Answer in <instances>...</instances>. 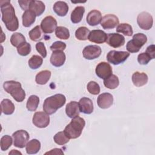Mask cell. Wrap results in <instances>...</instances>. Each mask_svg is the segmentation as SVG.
I'll return each instance as SVG.
<instances>
[{
  "label": "cell",
  "instance_id": "cell-1",
  "mask_svg": "<svg viewBox=\"0 0 155 155\" xmlns=\"http://www.w3.org/2000/svg\"><path fill=\"white\" fill-rule=\"evenodd\" d=\"M2 21L6 28L10 31H15L19 27L18 18L15 15V8L10 1H1Z\"/></svg>",
  "mask_w": 155,
  "mask_h": 155
},
{
  "label": "cell",
  "instance_id": "cell-2",
  "mask_svg": "<svg viewBox=\"0 0 155 155\" xmlns=\"http://www.w3.org/2000/svg\"><path fill=\"white\" fill-rule=\"evenodd\" d=\"M66 98L62 94H56L46 98L43 104L44 111L48 114H53L59 108L64 105Z\"/></svg>",
  "mask_w": 155,
  "mask_h": 155
},
{
  "label": "cell",
  "instance_id": "cell-3",
  "mask_svg": "<svg viewBox=\"0 0 155 155\" xmlns=\"http://www.w3.org/2000/svg\"><path fill=\"white\" fill-rule=\"evenodd\" d=\"M85 125V120L78 116L72 118L71 122L65 127L64 131L69 139H76L81 136Z\"/></svg>",
  "mask_w": 155,
  "mask_h": 155
},
{
  "label": "cell",
  "instance_id": "cell-4",
  "mask_svg": "<svg viewBox=\"0 0 155 155\" xmlns=\"http://www.w3.org/2000/svg\"><path fill=\"white\" fill-rule=\"evenodd\" d=\"M4 90L10 94L18 102H22L25 97V93L22 88L21 84L15 81H8L3 84Z\"/></svg>",
  "mask_w": 155,
  "mask_h": 155
},
{
  "label": "cell",
  "instance_id": "cell-5",
  "mask_svg": "<svg viewBox=\"0 0 155 155\" xmlns=\"http://www.w3.org/2000/svg\"><path fill=\"white\" fill-rule=\"evenodd\" d=\"M147 37L145 35L139 33L133 36V39L127 44V50L130 53H137L147 42Z\"/></svg>",
  "mask_w": 155,
  "mask_h": 155
},
{
  "label": "cell",
  "instance_id": "cell-6",
  "mask_svg": "<svg viewBox=\"0 0 155 155\" xmlns=\"http://www.w3.org/2000/svg\"><path fill=\"white\" fill-rule=\"evenodd\" d=\"M130 53L124 51H110L107 55L108 62L113 65H119L125 61L129 57Z\"/></svg>",
  "mask_w": 155,
  "mask_h": 155
},
{
  "label": "cell",
  "instance_id": "cell-7",
  "mask_svg": "<svg viewBox=\"0 0 155 155\" xmlns=\"http://www.w3.org/2000/svg\"><path fill=\"white\" fill-rule=\"evenodd\" d=\"M12 136L13 138L14 145L19 148H22L25 147L30 137L28 132L24 130L16 131L13 133Z\"/></svg>",
  "mask_w": 155,
  "mask_h": 155
},
{
  "label": "cell",
  "instance_id": "cell-8",
  "mask_svg": "<svg viewBox=\"0 0 155 155\" xmlns=\"http://www.w3.org/2000/svg\"><path fill=\"white\" fill-rule=\"evenodd\" d=\"M137 22L141 29L148 30L153 26V19L151 14L146 12H143L138 15Z\"/></svg>",
  "mask_w": 155,
  "mask_h": 155
},
{
  "label": "cell",
  "instance_id": "cell-9",
  "mask_svg": "<svg viewBox=\"0 0 155 155\" xmlns=\"http://www.w3.org/2000/svg\"><path fill=\"white\" fill-rule=\"evenodd\" d=\"M47 113L42 111L36 112L33 117L32 122L38 128H45L50 124V117Z\"/></svg>",
  "mask_w": 155,
  "mask_h": 155
},
{
  "label": "cell",
  "instance_id": "cell-10",
  "mask_svg": "<svg viewBox=\"0 0 155 155\" xmlns=\"http://www.w3.org/2000/svg\"><path fill=\"white\" fill-rule=\"evenodd\" d=\"M41 28L44 33H51L57 28V21L51 16H46L41 21Z\"/></svg>",
  "mask_w": 155,
  "mask_h": 155
},
{
  "label": "cell",
  "instance_id": "cell-11",
  "mask_svg": "<svg viewBox=\"0 0 155 155\" xmlns=\"http://www.w3.org/2000/svg\"><path fill=\"white\" fill-rule=\"evenodd\" d=\"M102 50L99 46L96 45H90L86 46L83 51L82 54L84 58L88 60H92L100 56Z\"/></svg>",
  "mask_w": 155,
  "mask_h": 155
},
{
  "label": "cell",
  "instance_id": "cell-12",
  "mask_svg": "<svg viewBox=\"0 0 155 155\" xmlns=\"http://www.w3.org/2000/svg\"><path fill=\"white\" fill-rule=\"evenodd\" d=\"M96 74L101 79H105L112 74V67L110 64L101 62L96 67Z\"/></svg>",
  "mask_w": 155,
  "mask_h": 155
},
{
  "label": "cell",
  "instance_id": "cell-13",
  "mask_svg": "<svg viewBox=\"0 0 155 155\" xmlns=\"http://www.w3.org/2000/svg\"><path fill=\"white\" fill-rule=\"evenodd\" d=\"M118 18L113 14L105 15L101 20V25L104 29L109 30L115 28L119 24Z\"/></svg>",
  "mask_w": 155,
  "mask_h": 155
},
{
  "label": "cell",
  "instance_id": "cell-14",
  "mask_svg": "<svg viewBox=\"0 0 155 155\" xmlns=\"http://www.w3.org/2000/svg\"><path fill=\"white\" fill-rule=\"evenodd\" d=\"M107 43L113 48H118L125 44V38L118 33H109L107 35Z\"/></svg>",
  "mask_w": 155,
  "mask_h": 155
},
{
  "label": "cell",
  "instance_id": "cell-15",
  "mask_svg": "<svg viewBox=\"0 0 155 155\" xmlns=\"http://www.w3.org/2000/svg\"><path fill=\"white\" fill-rule=\"evenodd\" d=\"M107 33L101 30H93L90 32L88 39L94 43L103 44L106 42Z\"/></svg>",
  "mask_w": 155,
  "mask_h": 155
},
{
  "label": "cell",
  "instance_id": "cell-16",
  "mask_svg": "<svg viewBox=\"0 0 155 155\" xmlns=\"http://www.w3.org/2000/svg\"><path fill=\"white\" fill-rule=\"evenodd\" d=\"M97 102L101 108H108L113 104V96L109 93H102L97 97Z\"/></svg>",
  "mask_w": 155,
  "mask_h": 155
},
{
  "label": "cell",
  "instance_id": "cell-17",
  "mask_svg": "<svg viewBox=\"0 0 155 155\" xmlns=\"http://www.w3.org/2000/svg\"><path fill=\"white\" fill-rule=\"evenodd\" d=\"M65 59L66 56L63 51L56 50L53 51L51 55L50 62L53 66L59 67L64 65Z\"/></svg>",
  "mask_w": 155,
  "mask_h": 155
},
{
  "label": "cell",
  "instance_id": "cell-18",
  "mask_svg": "<svg viewBox=\"0 0 155 155\" xmlns=\"http://www.w3.org/2000/svg\"><path fill=\"white\" fill-rule=\"evenodd\" d=\"M79 107L80 111L84 114H90L93 111V104L92 101L88 97L81 98L79 102Z\"/></svg>",
  "mask_w": 155,
  "mask_h": 155
},
{
  "label": "cell",
  "instance_id": "cell-19",
  "mask_svg": "<svg viewBox=\"0 0 155 155\" xmlns=\"http://www.w3.org/2000/svg\"><path fill=\"white\" fill-rule=\"evenodd\" d=\"M101 13L97 10L90 11L87 16V22L91 26H96L98 25L102 20Z\"/></svg>",
  "mask_w": 155,
  "mask_h": 155
},
{
  "label": "cell",
  "instance_id": "cell-20",
  "mask_svg": "<svg viewBox=\"0 0 155 155\" xmlns=\"http://www.w3.org/2000/svg\"><path fill=\"white\" fill-rule=\"evenodd\" d=\"M148 80V76L145 73H140L139 71L134 72L132 75V82L137 87L145 85Z\"/></svg>",
  "mask_w": 155,
  "mask_h": 155
},
{
  "label": "cell",
  "instance_id": "cell-21",
  "mask_svg": "<svg viewBox=\"0 0 155 155\" xmlns=\"http://www.w3.org/2000/svg\"><path fill=\"white\" fill-rule=\"evenodd\" d=\"M66 114L70 118L79 116L80 113L79 104L76 101H71L68 103L65 107Z\"/></svg>",
  "mask_w": 155,
  "mask_h": 155
},
{
  "label": "cell",
  "instance_id": "cell-22",
  "mask_svg": "<svg viewBox=\"0 0 155 155\" xmlns=\"http://www.w3.org/2000/svg\"><path fill=\"white\" fill-rule=\"evenodd\" d=\"M45 8V4L43 2L41 1L31 0L28 10L32 11L36 15V16H39L44 13Z\"/></svg>",
  "mask_w": 155,
  "mask_h": 155
},
{
  "label": "cell",
  "instance_id": "cell-23",
  "mask_svg": "<svg viewBox=\"0 0 155 155\" xmlns=\"http://www.w3.org/2000/svg\"><path fill=\"white\" fill-rule=\"evenodd\" d=\"M54 12L59 16H65L68 12V6L65 2L57 1L53 5Z\"/></svg>",
  "mask_w": 155,
  "mask_h": 155
},
{
  "label": "cell",
  "instance_id": "cell-24",
  "mask_svg": "<svg viewBox=\"0 0 155 155\" xmlns=\"http://www.w3.org/2000/svg\"><path fill=\"white\" fill-rule=\"evenodd\" d=\"M41 148V142L36 139L30 140L25 145V150L28 154H36Z\"/></svg>",
  "mask_w": 155,
  "mask_h": 155
},
{
  "label": "cell",
  "instance_id": "cell-25",
  "mask_svg": "<svg viewBox=\"0 0 155 155\" xmlns=\"http://www.w3.org/2000/svg\"><path fill=\"white\" fill-rule=\"evenodd\" d=\"M36 15L31 10H25L22 16V25L25 27H28L31 26L36 19Z\"/></svg>",
  "mask_w": 155,
  "mask_h": 155
},
{
  "label": "cell",
  "instance_id": "cell-26",
  "mask_svg": "<svg viewBox=\"0 0 155 155\" xmlns=\"http://www.w3.org/2000/svg\"><path fill=\"white\" fill-rule=\"evenodd\" d=\"M85 12V8L83 6L76 7L71 12V21L74 24L79 23L81 21Z\"/></svg>",
  "mask_w": 155,
  "mask_h": 155
},
{
  "label": "cell",
  "instance_id": "cell-27",
  "mask_svg": "<svg viewBox=\"0 0 155 155\" xmlns=\"http://www.w3.org/2000/svg\"><path fill=\"white\" fill-rule=\"evenodd\" d=\"M1 111L6 115H10L13 113L15 107L13 103L8 99H3L1 103Z\"/></svg>",
  "mask_w": 155,
  "mask_h": 155
},
{
  "label": "cell",
  "instance_id": "cell-28",
  "mask_svg": "<svg viewBox=\"0 0 155 155\" xmlns=\"http://www.w3.org/2000/svg\"><path fill=\"white\" fill-rule=\"evenodd\" d=\"M51 71L49 70H42L38 73L35 77V81L38 84L44 85L47 83L51 77Z\"/></svg>",
  "mask_w": 155,
  "mask_h": 155
},
{
  "label": "cell",
  "instance_id": "cell-29",
  "mask_svg": "<svg viewBox=\"0 0 155 155\" xmlns=\"http://www.w3.org/2000/svg\"><path fill=\"white\" fill-rule=\"evenodd\" d=\"M104 84L108 89H115L119 85V80L116 75L111 74L107 78L104 79Z\"/></svg>",
  "mask_w": 155,
  "mask_h": 155
},
{
  "label": "cell",
  "instance_id": "cell-30",
  "mask_svg": "<svg viewBox=\"0 0 155 155\" xmlns=\"http://www.w3.org/2000/svg\"><path fill=\"white\" fill-rule=\"evenodd\" d=\"M39 103V98L36 95H31L27 102L26 107L28 111H35L36 110Z\"/></svg>",
  "mask_w": 155,
  "mask_h": 155
},
{
  "label": "cell",
  "instance_id": "cell-31",
  "mask_svg": "<svg viewBox=\"0 0 155 155\" xmlns=\"http://www.w3.org/2000/svg\"><path fill=\"white\" fill-rule=\"evenodd\" d=\"M116 31L121 33L128 36H132L133 33L132 27L127 23H122L119 24L116 28Z\"/></svg>",
  "mask_w": 155,
  "mask_h": 155
},
{
  "label": "cell",
  "instance_id": "cell-32",
  "mask_svg": "<svg viewBox=\"0 0 155 155\" xmlns=\"http://www.w3.org/2000/svg\"><path fill=\"white\" fill-rule=\"evenodd\" d=\"M26 42L24 36L20 33H13L10 38V42L14 47H18L22 43Z\"/></svg>",
  "mask_w": 155,
  "mask_h": 155
},
{
  "label": "cell",
  "instance_id": "cell-33",
  "mask_svg": "<svg viewBox=\"0 0 155 155\" xmlns=\"http://www.w3.org/2000/svg\"><path fill=\"white\" fill-rule=\"evenodd\" d=\"M90 31L85 27H81L75 31L76 38L80 41H85L88 39Z\"/></svg>",
  "mask_w": 155,
  "mask_h": 155
},
{
  "label": "cell",
  "instance_id": "cell-34",
  "mask_svg": "<svg viewBox=\"0 0 155 155\" xmlns=\"http://www.w3.org/2000/svg\"><path fill=\"white\" fill-rule=\"evenodd\" d=\"M43 59L38 55H33L28 60V65L31 69L36 70L42 64Z\"/></svg>",
  "mask_w": 155,
  "mask_h": 155
},
{
  "label": "cell",
  "instance_id": "cell-35",
  "mask_svg": "<svg viewBox=\"0 0 155 155\" xmlns=\"http://www.w3.org/2000/svg\"><path fill=\"white\" fill-rule=\"evenodd\" d=\"M55 35L61 39H68L70 37V31L68 29L65 27L59 26L55 30Z\"/></svg>",
  "mask_w": 155,
  "mask_h": 155
},
{
  "label": "cell",
  "instance_id": "cell-36",
  "mask_svg": "<svg viewBox=\"0 0 155 155\" xmlns=\"http://www.w3.org/2000/svg\"><path fill=\"white\" fill-rule=\"evenodd\" d=\"M54 141L59 145H63L69 142L70 139L66 136L64 131H60L54 136Z\"/></svg>",
  "mask_w": 155,
  "mask_h": 155
},
{
  "label": "cell",
  "instance_id": "cell-37",
  "mask_svg": "<svg viewBox=\"0 0 155 155\" xmlns=\"http://www.w3.org/2000/svg\"><path fill=\"white\" fill-rule=\"evenodd\" d=\"M29 37L31 41H38L41 39V28L40 26L36 25L33 29H31L28 33Z\"/></svg>",
  "mask_w": 155,
  "mask_h": 155
},
{
  "label": "cell",
  "instance_id": "cell-38",
  "mask_svg": "<svg viewBox=\"0 0 155 155\" xmlns=\"http://www.w3.org/2000/svg\"><path fill=\"white\" fill-rule=\"evenodd\" d=\"M17 51L21 56H27L31 52V45L29 43L25 42L17 47Z\"/></svg>",
  "mask_w": 155,
  "mask_h": 155
},
{
  "label": "cell",
  "instance_id": "cell-39",
  "mask_svg": "<svg viewBox=\"0 0 155 155\" xmlns=\"http://www.w3.org/2000/svg\"><path fill=\"white\" fill-rule=\"evenodd\" d=\"M12 138L8 135L3 136L1 139V149L2 151L7 150L12 144Z\"/></svg>",
  "mask_w": 155,
  "mask_h": 155
},
{
  "label": "cell",
  "instance_id": "cell-40",
  "mask_svg": "<svg viewBox=\"0 0 155 155\" xmlns=\"http://www.w3.org/2000/svg\"><path fill=\"white\" fill-rule=\"evenodd\" d=\"M87 88L90 94L97 95L100 93L101 88L99 84L94 81H90L87 85Z\"/></svg>",
  "mask_w": 155,
  "mask_h": 155
},
{
  "label": "cell",
  "instance_id": "cell-41",
  "mask_svg": "<svg viewBox=\"0 0 155 155\" xmlns=\"http://www.w3.org/2000/svg\"><path fill=\"white\" fill-rule=\"evenodd\" d=\"M151 59V58L146 52L142 53L137 56V61L141 65H147Z\"/></svg>",
  "mask_w": 155,
  "mask_h": 155
},
{
  "label": "cell",
  "instance_id": "cell-42",
  "mask_svg": "<svg viewBox=\"0 0 155 155\" xmlns=\"http://www.w3.org/2000/svg\"><path fill=\"white\" fill-rule=\"evenodd\" d=\"M66 48V44L62 41H56L50 46V50L51 51L61 50L64 51Z\"/></svg>",
  "mask_w": 155,
  "mask_h": 155
},
{
  "label": "cell",
  "instance_id": "cell-43",
  "mask_svg": "<svg viewBox=\"0 0 155 155\" xmlns=\"http://www.w3.org/2000/svg\"><path fill=\"white\" fill-rule=\"evenodd\" d=\"M36 49L37 51L42 56V58H45L47 56V50L45 45L42 42H39L36 44Z\"/></svg>",
  "mask_w": 155,
  "mask_h": 155
},
{
  "label": "cell",
  "instance_id": "cell-44",
  "mask_svg": "<svg viewBox=\"0 0 155 155\" xmlns=\"http://www.w3.org/2000/svg\"><path fill=\"white\" fill-rule=\"evenodd\" d=\"M31 0H28V1H18V3L20 5V7H21V8L23 10H27L28 9L29 5H30V3Z\"/></svg>",
  "mask_w": 155,
  "mask_h": 155
},
{
  "label": "cell",
  "instance_id": "cell-45",
  "mask_svg": "<svg viewBox=\"0 0 155 155\" xmlns=\"http://www.w3.org/2000/svg\"><path fill=\"white\" fill-rule=\"evenodd\" d=\"M154 48H155L154 45L152 44L149 45L146 50V53L150 55V56L151 58L152 59L154 58V54H155Z\"/></svg>",
  "mask_w": 155,
  "mask_h": 155
},
{
  "label": "cell",
  "instance_id": "cell-46",
  "mask_svg": "<svg viewBox=\"0 0 155 155\" xmlns=\"http://www.w3.org/2000/svg\"><path fill=\"white\" fill-rule=\"evenodd\" d=\"M45 154H64V152L60 148H54L50 151L46 152Z\"/></svg>",
  "mask_w": 155,
  "mask_h": 155
},
{
  "label": "cell",
  "instance_id": "cell-47",
  "mask_svg": "<svg viewBox=\"0 0 155 155\" xmlns=\"http://www.w3.org/2000/svg\"><path fill=\"white\" fill-rule=\"evenodd\" d=\"M9 154H22V153L20 151H18L16 150H12L10 152L8 153Z\"/></svg>",
  "mask_w": 155,
  "mask_h": 155
}]
</instances>
